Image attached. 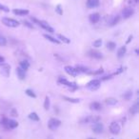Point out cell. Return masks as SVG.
Masks as SVG:
<instances>
[{
    "label": "cell",
    "instance_id": "1",
    "mask_svg": "<svg viewBox=\"0 0 139 139\" xmlns=\"http://www.w3.org/2000/svg\"><path fill=\"white\" fill-rule=\"evenodd\" d=\"M31 21L34 23H35V24H37L38 26H40L41 28H43L44 30H46L47 31H49V32H54V30L52 28H51V26L49 25L48 23L47 22H45V21H40V20H38V19H36V18H34V17H31Z\"/></svg>",
    "mask_w": 139,
    "mask_h": 139
},
{
    "label": "cell",
    "instance_id": "2",
    "mask_svg": "<svg viewBox=\"0 0 139 139\" xmlns=\"http://www.w3.org/2000/svg\"><path fill=\"white\" fill-rule=\"evenodd\" d=\"M0 123H1L7 130L14 129L18 126V123H17L16 121H14V120H12V119H8V118H3V119H1Z\"/></svg>",
    "mask_w": 139,
    "mask_h": 139
},
{
    "label": "cell",
    "instance_id": "3",
    "mask_svg": "<svg viewBox=\"0 0 139 139\" xmlns=\"http://www.w3.org/2000/svg\"><path fill=\"white\" fill-rule=\"evenodd\" d=\"M2 23L7 27H11V28H16L19 26V22L17 20L12 19V18H8V17L2 18Z\"/></svg>",
    "mask_w": 139,
    "mask_h": 139
},
{
    "label": "cell",
    "instance_id": "4",
    "mask_svg": "<svg viewBox=\"0 0 139 139\" xmlns=\"http://www.w3.org/2000/svg\"><path fill=\"white\" fill-rule=\"evenodd\" d=\"M60 125H61V121L59 119H57V118H51L49 120L48 127L51 131H55Z\"/></svg>",
    "mask_w": 139,
    "mask_h": 139
},
{
    "label": "cell",
    "instance_id": "5",
    "mask_svg": "<svg viewBox=\"0 0 139 139\" xmlns=\"http://www.w3.org/2000/svg\"><path fill=\"white\" fill-rule=\"evenodd\" d=\"M100 85H101V81L99 79H94L91 80V82L88 83L87 85V88L91 91H96L97 89H99Z\"/></svg>",
    "mask_w": 139,
    "mask_h": 139
},
{
    "label": "cell",
    "instance_id": "6",
    "mask_svg": "<svg viewBox=\"0 0 139 139\" xmlns=\"http://www.w3.org/2000/svg\"><path fill=\"white\" fill-rule=\"evenodd\" d=\"M58 82H59L60 84H62V85H65V86H67V87H69V88H71V90H74V89L77 88V86L75 85L74 83L70 82V81H68V80L65 79V78H63V77H60L59 79H58Z\"/></svg>",
    "mask_w": 139,
    "mask_h": 139
},
{
    "label": "cell",
    "instance_id": "7",
    "mask_svg": "<svg viewBox=\"0 0 139 139\" xmlns=\"http://www.w3.org/2000/svg\"><path fill=\"white\" fill-rule=\"evenodd\" d=\"M103 130H104V126H103L102 123H94V125H92V131H94V134H101V133H103Z\"/></svg>",
    "mask_w": 139,
    "mask_h": 139
},
{
    "label": "cell",
    "instance_id": "8",
    "mask_svg": "<svg viewBox=\"0 0 139 139\" xmlns=\"http://www.w3.org/2000/svg\"><path fill=\"white\" fill-rule=\"evenodd\" d=\"M99 121H100L99 116H87L81 120V123L88 124V123H96V122H99Z\"/></svg>",
    "mask_w": 139,
    "mask_h": 139
},
{
    "label": "cell",
    "instance_id": "9",
    "mask_svg": "<svg viewBox=\"0 0 139 139\" xmlns=\"http://www.w3.org/2000/svg\"><path fill=\"white\" fill-rule=\"evenodd\" d=\"M120 130H121V128H120V126L118 123L112 122L111 125H110V131H111L112 134H118L120 133Z\"/></svg>",
    "mask_w": 139,
    "mask_h": 139
},
{
    "label": "cell",
    "instance_id": "10",
    "mask_svg": "<svg viewBox=\"0 0 139 139\" xmlns=\"http://www.w3.org/2000/svg\"><path fill=\"white\" fill-rule=\"evenodd\" d=\"M10 71H11V67H10V65L4 63V64L1 66V71H0V72H1V74H2L3 76H5V77L10 76Z\"/></svg>",
    "mask_w": 139,
    "mask_h": 139
},
{
    "label": "cell",
    "instance_id": "11",
    "mask_svg": "<svg viewBox=\"0 0 139 139\" xmlns=\"http://www.w3.org/2000/svg\"><path fill=\"white\" fill-rule=\"evenodd\" d=\"M134 10L131 7H128V8H125L124 10L122 11V16L124 18H129V17H131V15H134Z\"/></svg>",
    "mask_w": 139,
    "mask_h": 139
},
{
    "label": "cell",
    "instance_id": "12",
    "mask_svg": "<svg viewBox=\"0 0 139 139\" xmlns=\"http://www.w3.org/2000/svg\"><path fill=\"white\" fill-rule=\"evenodd\" d=\"M119 20H120L119 15H114V16H111L108 20V25H110V26L116 25L117 23L119 22Z\"/></svg>",
    "mask_w": 139,
    "mask_h": 139
},
{
    "label": "cell",
    "instance_id": "13",
    "mask_svg": "<svg viewBox=\"0 0 139 139\" xmlns=\"http://www.w3.org/2000/svg\"><path fill=\"white\" fill-rule=\"evenodd\" d=\"M65 71L68 74L71 75V76H76L77 74H78V72H77V71L75 70V68H72V67H71V66H66Z\"/></svg>",
    "mask_w": 139,
    "mask_h": 139
},
{
    "label": "cell",
    "instance_id": "14",
    "mask_svg": "<svg viewBox=\"0 0 139 139\" xmlns=\"http://www.w3.org/2000/svg\"><path fill=\"white\" fill-rule=\"evenodd\" d=\"M99 6V0H87V7L89 9H94Z\"/></svg>",
    "mask_w": 139,
    "mask_h": 139
},
{
    "label": "cell",
    "instance_id": "15",
    "mask_svg": "<svg viewBox=\"0 0 139 139\" xmlns=\"http://www.w3.org/2000/svg\"><path fill=\"white\" fill-rule=\"evenodd\" d=\"M89 55L91 57H92V58H95V59H101L103 57L101 52H99V51H94V50H91V51H89Z\"/></svg>",
    "mask_w": 139,
    "mask_h": 139
},
{
    "label": "cell",
    "instance_id": "16",
    "mask_svg": "<svg viewBox=\"0 0 139 139\" xmlns=\"http://www.w3.org/2000/svg\"><path fill=\"white\" fill-rule=\"evenodd\" d=\"M89 18H90V21H91L92 24H95V23H97L100 20V15H99V14L94 12V14H91Z\"/></svg>",
    "mask_w": 139,
    "mask_h": 139
},
{
    "label": "cell",
    "instance_id": "17",
    "mask_svg": "<svg viewBox=\"0 0 139 139\" xmlns=\"http://www.w3.org/2000/svg\"><path fill=\"white\" fill-rule=\"evenodd\" d=\"M16 74L17 76H18V78L21 80L25 79L26 77V72L24 70H22V69L20 68V67H18V68H16Z\"/></svg>",
    "mask_w": 139,
    "mask_h": 139
},
{
    "label": "cell",
    "instance_id": "18",
    "mask_svg": "<svg viewBox=\"0 0 139 139\" xmlns=\"http://www.w3.org/2000/svg\"><path fill=\"white\" fill-rule=\"evenodd\" d=\"M14 14H17V15H27L29 14V11L28 10H22V9H14Z\"/></svg>",
    "mask_w": 139,
    "mask_h": 139
},
{
    "label": "cell",
    "instance_id": "19",
    "mask_svg": "<svg viewBox=\"0 0 139 139\" xmlns=\"http://www.w3.org/2000/svg\"><path fill=\"white\" fill-rule=\"evenodd\" d=\"M90 108H91V110H92V111H100L101 108H102V106H101V104H100L99 102H92V103H91Z\"/></svg>",
    "mask_w": 139,
    "mask_h": 139
},
{
    "label": "cell",
    "instance_id": "20",
    "mask_svg": "<svg viewBox=\"0 0 139 139\" xmlns=\"http://www.w3.org/2000/svg\"><path fill=\"white\" fill-rule=\"evenodd\" d=\"M105 102H106V104L109 106H114L117 103V100L115 99V98H114V97H109V98H107V99L105 100Z\"/></svg>",
    "mask_w": 139,
    "mask_h": 139
},
{
    "label": "cell",
    "instance_id": "21",
    "mask_svg": "<svg viewBox=\"0 0 139 139\" xmlns=\"http://www.w3.org/2000/svg\"><path fill=\"white\" fill-rule=\"evenodd\" d=\"M126 51H127V48H126L125 46H124V47H121V48L118 50V51H117V55H118V57L121 58V57L124 56V55L126 54Z\"/></svg>",
    "mask_w": 139,
    "mask_h": 139
},
{
    "label": "cell",
    "instance_id": "22",
    "mask_svg": "<svg viewBox=\"0 0 139 139\" xmlns=\"http://www.w3.org/2000/svg\"><path fill=\"white\" fill-rule=\"evenodd\" d=\"M138 111H139V104H138V102H136L131 108V114H136Z\"/></svg>",
    "mask_w": 139,
    "mask_h": 139
},
{
    "label": "cell",
    "instance_id": "23",
    "mask_svg": "<svg viewBox=\"0 0 139 139\" xmlns=\"http://www.w3.org/2000/svg\"><path fill=\"white\" fill-rule=\"evenodd\" d=\"M44 37H45V38H46L47 40H49V41H51V42L54 43V44H59V43H60L59 40L55 39V38L51 37V35H48V34H44Z\"/></svg>",
    "mask_w": 139,
    "mask_h": 139
},
{
    "label": "cell",
    "instance_id": "24",
    "mask_svg": "<svg viewBox=\"0 0 139 139\" xmlns=\"http://www.w3.org/2000/svg\"><path fill=\"white\" fill-rule=\"evenodd\" d=\"M75 70L77 71V72L79 74V72H87V74H90V71H89V69L85 68V67H81V66H77Z\"/></svg>",
    "mask_w": 139,
    "mask_h": 139
},
{
    "label": "cell",
    "instance_id": "25",
    "mask_svg": "<svg viewBox=\"0 0 139 139\" xmlns=\"http://www.w3.org/2000/svg\"><path fill=\"white\" fill-rule=\"evenodd\" d=\"M29 67H30V64H29L28 61H21L20 62V68L22 69V70H24V71H27L29 69Z\"/></svg>",
    "mask_w": 139,
    "mask_h": 139
},
{
    "label": "cell",
    "instance_id": "26",
    "mask_svg": "<svg viewBox=\"0 0 139 139\" xmlns=\"http://www.w3.org/2000/svg\"><path fill=\"white\" fill-rule=\"evenodd\" d=\"M63 99L71 103H79L80 101L78 98H71V97H68V96H63Z\"/></svg>",
    "mask_w": 139,
    "mask_h": 139
},
{
    "label": "cell",
    "instance_id": "27",
    "mask_svg": "<svg viewBox=\"0 0 139 139\" xmlns=\"http://www.w3.org/2000/svg\"><path fill=\"white\" fill-rule=\"evenodd\" d=\"M29 118L31 119L32 121H39V116L37 115L36 112H31V114H30Z\"/></svg>",
    "mask_w": 139,
    "mask_h": 139
},
{
    "label": "cell",
    "instance_id": "28",
    "mask_svg": "<svg viewBox=\"0 0 139 139\" xmlns=\"http://www.w3.org/2000/svg\"><path fill=\"white\" fill-rule=\"evenodd\" d=\"M57 37H58L61 41H63L64 43H66V44H69V43L71 42V40L69 39V38H67V37H65L64 35H62V34H57Z\"/></svg>",
    "mask_w": 139,
    "mask_h": 139
},
{
    "label": "cell",
    "instance_id": "29",
    "mask_svg": "<svg viewBox=\"0 0 139 139\" xmlns=\"http://www.w3.org/2000/svg\"><path fill=\"white\" fill-rule=\"evenodd\" d=\"M131 96H133V92L131 91H127V92H125V94H123V98L125 100H127V101H129V100L131 99Z\"/></svg>",
    "mask_w": 139,
    "mask_h": 139
},
{
    "label": "cell",
    "instance_id": "30",
    "mask_svg": "<svg viewBox=\"0 0 139 139\" xmlns=\"http://www.w3.org/2000/svg\"><path fill=\"white\" fill-rule=\"evenodd\" d=\"M106 46H107V48H108L109 50L112 51V50H114V49H115V47H116V44H115L114 42H108L107 44H106Z\"/></svg>",
    "mask_w": 139,
    "mask_h": 139
},
{
    "label": "cell",
    "instance_id": "31",
    "mask_svg": "<svg viewBox=\"0 0 139 139\" xmlns=\"http://www.w3.org/2000/svg\"><path fill=\"white\" fill-rule=\"evenodd\" d=\"M25 92H26V94H27V95H29V96L30 97H32V98H35V97H36V95H35V94H34V91H31V90H26L25 91Z\"/></svg>",
    "mask_w": 139,
    "mask_h": 139
},
{
    "label": "cell",
    "instance_id": "32",
    "mask_svg": "<svg viewBox=\"0 0 139 139\" xmlns=\"http://www.w3.org/2000/svg\"><path fill=\"white\" fill-rule=\"evenodd\" d=\"M92 45H94V47H95V48H99V47H101V45H102V40L101 39L95 40V41L92 43Z\"/></svg>",
    "mask_w": 139,
    "mask_h": 139
},
{
    "label": "cell",
    "instance_id": "33",
    "mask_svg": "<svg viewBox=\"0 0 139 139\" xmlns=\"http://www.w3.org/2000/svg\"><path fill=\"white\" fill-rule=\"evenodd\" d=\"M49 108H50V99H49V97H46L45 102H44V109L49 110Z\"/></svg>",
    "mask_w": 139,
    "mask_h": 139
},
{
    "label": "cell",
    "instance_id": "34",
    "mask_svg": "<svg viewBox=\"0 0 139 139\" xmlns=\"http://www.w3.org/2000/svg\"><path fill=\"white\" fill-rule=\"evenodd\" d=\"M6 44H7V40H6V38L0 34V46H6Z\"/></svg>",
    "mask_w": 139,
    "mask_h": 139
},
{
    "label": "cell",
    "instance_id": "35",
    "mask_svg": "<svg viewBox=\"0 0 139 139\" xmlns=\"http://www.w3.org/2000/svg\"><path fill=\"white\" fill-rule=\"evenodd\" d=\"M55 11H56V12L59 14V15H62V14H63V10L61 9V5H57L56 6V8H55Z\"/></svg>",
    "mask_w": 139,
    "mask_h": 139
},
{
    "label": "cell",
    "instance_id": "36",
    "mask_svg": "<svg viewBox=\"0 0 139 139\" xmlns=\"http://www.w3.org/2000/svg\"><path fill=\"white\" fill-rule=\"evenodd\" d=\"M0 10L3 11H5V12H9L10 11V9L8 7H6V6L2 5V4H0Z\"/></svg>",
    "mask_w": 139,
    "mask_h": 139
},
{
    "label": "cell",
    "instance_id": "37",
    "mask_svg": "<svg viewBox=\"0 0 139 139\" xmlns=\"http://www.w3.org/2000/svg\"><path fill=\"white\" fill-rule=\"evenodd\" d=\"M23 24H24L25 26H27V27H28V28H30V29H34V28L32 24H31V23L28 22V21H26V20H24V21H23Z\"/></svg>",
    "mask_w": 139,
    "mask_h": 139
},
{
    "label": "cell",
    "instance_id": "38",
    "mask_svg": "<svg viewBox=\"0 0 139 139\" xmlns=\"http://www.w3.org/2000/svg\"><path fill=\"white\" fill-rule=\"evenodd\" d=\"M103 69L101 68V69H99L98 71H90V74H94V75H97V74H102L103 72Z\"/></svg>",
    "mask_w": 139,
    "mask_h": 139
},
{
    "label": "cell",
    "instance_id": "39",
    "mask_svg": "<svg viewBox=\"0 0 139 139\" xmlns=\"http://www.w3.org/2000/svg\"><path fill=\"white\" fill-rule=\"evenodd\" d=\"M4 63H5V58L0 55V66H2Z\"/></svg>",
    "mask_w": 139,
    "mask_h": 139
},
{
    "label": "cell",
    "instance_id": "40",
    "mask_svg": "<svg viewBox=\"0 0 139 139\" xmlns=\"http://www.w3.org/2000/svg\"><path fill=\"white\" fill-rule=\"evenodd\" d=\"M11 114H12V116H18V114H17L15 109H12V110H11Z\"/></svg>",
    "mask_w": 139,
    "mask_h": 139
},
{
    "label": "cell",
    "instance_id": "41",
    "mask_svg": "<svg viewBox=\"0 0 139 139\" xmlns=\"http://www.w3.org/2000/svg\"><path fill=\"white\" fill-rule=\"evenodd\" d=\"M138 1L139 0H131V1H130V4H131V3H133V4H137Z\"/></svg>",
    "mask_w": 139,
    "mask_h": 139
},
{
    "label": "cell",
    "instance_id": "42",
    "mask_svg": "<svg viewBox=\"0 0 139 139\" xmlns=\"http://www.w3.org/2000/svg\"><path fill=\"white\" fill-rule=\"evenodd\" d=\"M133 39V35H130V36H129V39L127 40V43H130L131 42V40Z\"/></svg>",
    "mask_w": 139,
    "mask_h": 139
},
{
    "label": "cell",
    "instance_id": "43",
    "mask_svg": "<svg viewBox=\"0 0 139 139\" xmlns=\"http://www.w3.org/2000/svg\"><path fill=\"white\" fill-rule=\"evenodd\" d=\"M88 139H94V138H88Z\"/></svg>",
    "mask_w": 139,
    "mask_h": 139
},
{
    "label": "cell",
    "instance_id": "44",
    "mask_svg": "<svg viewBox=\"0 0 139 139\" xmlns=\"http://www.w3.org/2000/svg\"><path fill=\"white\" fill-rule=\"evenodd\" d=\"M0 139H2V138H1V137H0Z\"/></svg>",
    "mask_w": 139,
    "mask_h": 139
}]
</instances>
